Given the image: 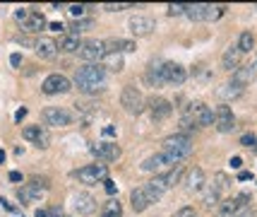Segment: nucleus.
I'll return each instance as SVG.
<instances>
[{
	"mask_svg": "<svg viewBox=\"0 0 257 217\" xmlns=\"http://www.w3.org/2000/svg\"><path fill=\"white\" fill-rule=\"evenodd\" d=\"M75 176H77L82 183L94 186V183L106 181V179H108V167H106V164H89V167H82Z\"/></svg>",
	"mask_w": 257,
	"mask_h": 217,
	"instance_id": "obj_5",
	"label": "nucleus"
},
{
	"mask_svg": "<svg viewBox=\"0 0 257 217\" xmlns=\"http://www.w3.org/2000/svg\"><path fill=\"white\" fill-rule=\"evenodd\" d=\"M10 181H22V174H20V172H10Z\"/></svg>",
	"mask_w": 257,
	"mask_h": 217,
	"instance_id": "obj_49",
	"label": "nucleus"
},
{
	"mask_svg": "<svg viewBox=\"0 0 257 217\" xmlns=\"http://www.w3.org/2000/svg\"><path fill=\"white\" fill-rule=\"evenodd\" d=\"M240 145H243V148H255V145H257V135H255V133H245V135L240 137Z\"/></svg>",
	"mask_w": 257,
	"mask_h": 217,
	"instance_id": "obj_35",
	"label": "nucleus"
},
{
	"mask_svg": "<svg viewBox=\"0 0 257 217\" xmlns=\"http://www.w3.org/2000/svg\"><path fill=\"white\" fill-rule=\"evenodd\" d=\"M125 8H130V5H127V3H118V5H115V3H106V5H103V10H108V12H120V10H125Z\"/></svg>",
	"mask_w": 257,
	"mask_h": 217,
	"instance_id": "obj_37",
	"label": "nucleus"
},
{
	"mask_svg": "<svg viewBox=\"0 0 257 217\" xmlns=\"http://www.w3.org/2000/svg\"><path fill=\"white\" fill-rule=\"evenodd\" d=\"M99 217H123V205H120L115 198H111L108 203H103Z\"/></svg>",
	"mask_w": 257,
	"mask_h": 217,
	"instance_id": "obj_27",
	"label": "nucleus"
},
{
	"mask_svg": "<svg viewBox=\"0 0 257 217\" xmlns=\"http://www.w3.org/2000/svg\"><path fill=\"white\" fill-rule=\"evenodd\" d=\"M149 111H152V118H154V121H164V118H168V116L173 114V106H171V102H166V99L154 97V99L149 102Z\"/></svg>",
	"mask_w": 257,
	"mask_h": 217,
	"instance_id": "obj_18",
	"label": "nucleus"
},
{
	"mask_svg": "<svg viewBox=\"0 0 257 217\" xmlns=\"http://www.w3.org/2000/svg\"><path fill=\"white\" fill-rule=\"evenodd\" d=\"M91 152L103 162H115L120 157V148L113 145V142H99V145H91Z\"/></svg>",
	"mask_w": 257,
	"mask_h": 217,
	"instance_id": "obj_17",
	"label": "nucleus"
},
{
	"mask_svg": "<svg viewBox=\"0 0 257 217\" xmlns=\"http://www.w3.org/2000/svg\"><path fill=\"white\" fill-rule=\"evenodd\" d=\"M250 179H252V174H250V172H240V174H238V181H250Z\"/></svg>",
	"mask_w": 257,
	"mask_h": 217,
	"instance_id": "obj_47",
	"label": "nucleus"
},
{
	"mask_svg": "<svg viewBox=\"0 0 257 217\" xmlns=\"http://www.w3.org/2000/svg\"><path fill=\"white\" fill-rule=\"evenodd\" d=\"M255 80V73H252V68L250 65H245V68H238L233 73V85H238V87H245L247 82Z\"/></svg>",
	"mask_w": 257,
	"mask_h": 217,
	"instance_id": "obj_25",
	"label": "nucleus"
},
{
	"mask_svg": "<svg viewBox=\"0 0 257 217\" xmlns=\"http://www.w3.org/2000/svg\"><path fill=\"white\" fill-rule=\"evenodd\" d=\"M164 75H166L168 85H176V87L188 80V70L183 68L180 63H166V65H164Z\"/></svg>",
	"mask_w": 257,
	"mask_h": 217,
	"instance_id": "obj_16",
	"label": "nucleus"
},
{
	"mask_svg": "<svg viewBox=\"0 0 257 217\" xmlns=\"http://www.w3.org/2000/svg\"><path fill=\"white\" fill-rule=\"evenodd\" d=\"M34 48H36V56L39 58H53L58 53V41L48 39V36H41V39L34 44Z\"/></svg>",
	"mask_w": 257,
	"mask_h": 217,
	"instance_id": "obj_22",
	"label": "nucleus"
},
{
	"mask_svg": "<svg viewBox=\"0 0 257 217\" xmlns=\"http://www.w3.org/2000/svg\"><path fill=\"white\" fill-rule=\"evenodd\" d=\"M24 116H27V106H22V109H17V111H15V121H17V123H22Z\"/></svg>",
	"mask_w": 257,
	"mask_h": 217,
	"instance_id": "obj_43",
	"label": "nucleus"
},
{
	"mask_svg": "<svg viewBox=\"0 0 257 217\" xmlns=\"http://www.w3.org/2000/svg\"><path fill=\"white\" fill-rule=\"evenodd\" d=\"M41 195H44V191H41L39 186H34L32 181L24 183L22 188H17V198H20V203H22V205H32V203H39V200H41Z\"/></svg>",
	"mask_w": 257,
	"mask_h": 217,
	"instance_id": "obj_15",
	"label": "nucleus"
},
{
	"mask_svg": "<svg viewBox=\"0 0 257 217\" xmlns=\"http://www.w3.org/2000/svg\"><path fill=\"white\" fill-rule=\"evenodd\" d=\"M204 12H207V5L204 3H197V5H188V17H190L192 22H202L204 20Z\"/></svg>",
	"mask_w": 257,
	"mask_h": 217,
	"instance_id": "obj_30",
	"label": "nucleus"
},
{
	"mask_svg": "<svg viewBox=\"0 0 257 217\" xmlns=\"http://www.w3.org/2000/svg\"><path fill=\"white\" fill-rule=\"evenodd\" d=\"M77 53L84 63H101L103 56H106V44L99 41V39H91V41H84V44L79 46Z\"/></svg>",
	"mask_w": 257,
	"mask_h": 217,
	"instance_id": "obj_4",
	"label": "nucleus"
},
{
	"mask_svg": "<svg viewBox=\"0 0 257 217\" xmlns=\"http://www.w3.org/2000/svg\"><path fill=\"white\" fill-rule=\"evenodd\" d=\"M120 104H123V109L127 114L137 116L145 109V97H142V92L137 90L135 85H125L123 92H120Z\"/></svg>",
	"mask_w": 257,
	"mask_h": 217,
	"instance_id": "obj_3",
	"label": "nucleus"
},
{
	"mask_svg": "<svg viewBox=\"0 0 257 217\" xmlns=\"http://www.w3.org/2000/svg\"><path fill=\"white\" fill-rule=\"evenodd\" d=\"M72 90V82L67 80L65 75H60V73H53V75H48L41 85V92L44 94H67V92Z\"/></svg>",
	"mask_w": 257,
	"mask_h": 217,
	"instance_id": "obj_6",
	"label": "nucleus"
},
{
	"mask_svg": "<svg viewBox=\"0 0 257 217\" xmlns=\"http://www.w3.org/2000/svg\"><path fill=\"white\" fill-rule=\"evenodd\" d=\"M10 63H12V68H20V65H22V56H20V53H12Z\"/></svg>",
	"mask_w": 257,
	"mask_h": 217,
	"instance_id": "obj_42",
	"label": "nucleus"
},
{
	"mask_svg": "<svg viewBox=\"0 0 257 217\" xmlns=\"http://www.w3.org/2000/svg\"><path fill=\"white\" fill-rule=\"evenodd\" d=\"M224 12H226L224 5H216V8H214V5H207V12H204V20H207V22H214V20H219V17H221Z\"/></svg>",
	"mask_w": 257,
	"mask_h": 217,
	"instance_id": "obj_32",
	"label": "nucleus"
},
{
	"mask_svg": "<svg viewBox=\"0 0 257 217\" xmlns=\"http://www.w3.org/2000/svg\"><path fill=\"white\" fill-rule=\"evenodd\" d=\"M183 174H185V169H183V167H173V169H171V172L168 174H161V176H154V179H152V186H154V188H157L159 193H164V191H168V188H173V186H176V183H180V179H183Z\"/></svg>",
	"mask_w": 257,
	"mask_h": 217,
	"instance_id": "obj_7",
	"label": "nucleus"
},
{
	"mask_svg": "<svg viewBox=\"0 0 257 217\" xmlns=\"http://www.w3.org/2000/svg\"><path fill=\"white\" fill-rule=\"evenodd\" d=\"M84 10H87L84 5H70V15H72V17H82Z\"/></svg>",
	"mask_w": 257,
	"mask_h": 217,
	"instance_id": "obj_38",
	"label": "nucleus"
},
{
	"mask_svg": "<svg viewBox=\"0 0 257 217\" xmlns=\"http://www.w3.org/2000/svg\"><path fill=\"white\" fill-rule=\"evenodd\" d=\"M79 34H72V32H65V34L60 36V41H58V51H65V53H75L79 51Z\"/></svg>",
	"mask_w": 257,
	"mask_h": 217,
	"instance_id": "obj_23",
	"label": "nucleus"
},
{
	"mask_svg": "<svg viewBox=\"0 0 257 217\" xmlns=\"http://www.w3.org/2000/svg\"><path fill=\"white\" fill-rule=\"evenodd\" d=\"M41 118H44L46 126H70V121H72V116L67 114L65 109H60V106H48V109H44V114H41Z\"/></svg>",
	"mask_w": 257,
	"mask_h": 217,
	"instance_id": "obj_9",
	"label": "nucleus"
},
{
	"mask_svg": "<svg viewBox=\"0 0 257 217\" xmlns=\"http://www.w3.org/2000/svg\"><path fill=\"white\" fill-rule=\"evenodd\" d=\"M48 29H51V32H63V29H65V24L63 22H51L48 24Z\"/></svg>",
	"mask_w": 257,
	"mask_h": 217,
	"instance_id": "obj_45",
	"label": "nucleus"
},
{
	"mask_svg": "<svg viewBox=\"0 0 257 217\" xmlns=\"http://www.w3.org/2000/svg\"><path fill=\"white\" fill-rule=\"evenodd\" d=\"M101 68L103 70H123V56L120 53H106L103 60H101Z\"/></svg>",
	"mask_w": 257,
	"mask_h": 217,
	"instance_id": "obj_26",
	"label": "nucleus"
},
{
	"mask_svg": "<svg viewBox=\"0 0 257 217\" xmlns=\"http://www.w3.org/2000/svg\"><path fill=\"white\" fill-rule=\"evenodd\" d=\"M250 68H252V73H255V78H257V56H255V60L250 63Z\"/></svg>",
	"mask_w": 257,
	"mask_h": 217,
	"instance_id": "obj_50",
	"label": "nucleus"
},
{
	"mask_svg": "<svg viewBox=\"0 0 257 217\" xmlns=\"http://www.w3.org/2000/svg\"><path fill=\"white\" fill-rule=\"evenodd\" d=\"M36 217H48V210H36Z\"/></svg>",
	"mask_w": 257,
	"mask_h": 217,
	"instance_id": "obj_51",
	"label": "nucleus"
},
{
	"mask_svg": "<svg viewBox=\"0 0 257 217\" xmlns=\"http://www.w3.org/2000/svg\"><path fill=\"white\" fill-rule=\"evenodd\" d=\"M103 44H106V53H120V56L137 48V44L130 41V39H108V41H103Z\"/></svg>",
	"mask_w": 257,
	"mask_h": 217,
	"instance_id": "obj_21",
	"label": "nucleus"
},
{
	"mask_svg": "<svg viewBox=\"0 0 257 217\" xmlns=\"http://www.w3.org/2000/svg\"><path fill=\"white\" fill-rule=\"evenodd\" d=\"M127 27H130V32L135 36H149L157 29V22L152 17H145V15H135V17H130Z\"/></svg>",
	"mask_w": 257,
	"mask_h": 217,
	"instance_id": "obj_11",
	"label": "nucleus"
},
{
	"mask_svg": "<svg viewBox=\"0 0 257 217\" xmlns=\"http://www.w3.org/2000/svg\"><path fill=\"white\" fill-rule=\"evenodd\" d=\"M214 126L219 133H231L235 128V118H233V111H231V106H216V111H214Z\"/></svg>",
	"mask_w": 257,
	"mask_h": 217,
	"instance_id": "obj_8",
	"label": "nucleus"
},
{
	"mask_svg": "<svg viewBox=\"0 0 257 217\" xmlns=\"http://www.w3.org/2000/svg\"><path fill=\"white\" fill-rule=\"evenodd\" d=\"M5 162V150H0V164Z\"/></svg>",
	"mask_w": 257,
	"mask_h": 217,
	"instance_id": "obj_52",
	"label": "nucleus"
},
{
	"mask_svg": "<svg viewBox=\"0 0 257 217\" xmlns=\"http://www.w3.org/2000/svg\"><path fill=\"white\" fill-rule=\"evenodd\" d=\"M103 186H106V191H108V195H115V191H118V186H115V181H111V179H106V181H103Z\"/></svg>",
	"mask_w": 257,
	"mask_h": 217,
	"instance_id": "obj_39",
	"label": "nucleus"
},
{
	"mask_svg": "<svg viewBox=\"0 0 257 217\" xmlns=\"http://www.w3.org/2000/svg\"><path fill=\"white\" fill-rule=\"evenodd\" d=\"M22 137L29 140V142H34L36 148H48V145H51V133H48V128H44V126H27L22 130Z\"/></svg>",
	"mask_w": 257,
	"mask_h": 217,
	"instance_id": "obj_10",
	"label": "nucleus"
},
{
	"mask_svg": "<svg viewBox=\"0 0 257 217\" xmlns=\"http://www.w3.org/2000/svg\"><path fill=\"white\" fill-rule=\"evenodd\" d=\"M243 207H247V195H235V198H228V200H224V203H219V207H216V217H233L238 210H243Z\"/></svg>",
	"mask_w": 257,
	"mask_h": 217,
	"instance_id": "obj_13",
	"label": "nucleus"
},
{
	"mask_svg": "<svg viewBox=\"0 0 257 217\" xmlns=\"http://www.w3.org/2000/svg\"><path fill=\"white\" fill-rule=\"evenodd\" d=\"M164 150L190 155L192 152V140H190V135H185V133H176V135H168L166 140H164Z\"/></svg>",
	"mask_w": 257,
	"mask_h": 217,
	"instance_id": "obj_12",
	"label": "nucleus"
},
{
	"mask_svg": "<svg viewBox=\"0 0 257 217\" xmlns=\"http://www.w3.org/2000/svg\"><path fill=\"white\" fill-rule=\"evenodd\" d=\"M228 164H231V169H240V167H243V160H240V157H231Z\"/></svg>",
	"mask_w": 257,
	"mask_h": 217,
	"instance_id": "obj_44",
	"label": "nucleus"
},
{
	"mask_svg": "<svg viewBox=\"0 0 257 217\" xmlns=\"http://www.w3.org/2000/svg\"><path fill=\"white\" fill-rule=\"evenodd\" d=\"M103 80H106V70L101 68V63H87V65L79 68L77 75H75V85H77L84 94H96V92H101Z\"/></svg>",
	"mask_w": 257,
	"mask_h": 217,
	"instance_id": "obj_1",
	"label": "nucleus"
},
{
	"mask_svg": "<svg viewBox=\"0 0 257 217\" xmlns=\"http://www.w3.org/2000/svg\"><path fill=\"white\" fill-rule=\"evenodd\" d=\"M164 65H166V63H161V60H152V63H149V68H147V82H149L152 87H161V85H166Z\"/></svg>",
	"mask_w": 257,
	"mask_h": 217,
	"instance_id": "obj_20",
	"label": "nucleus"
},
{
	"mask_svg": "<svg viewBox=\"0 0 257 217\" xmlns=\"http://www.w3.org/2000/svg\"><path fill=\"white\" fill-rule=\"evenodd\" d=\"M46 27H48V22H46V17L41 15V12H34V10H29V15H27V20L22 22V29H24V32H29V34H36V32H44Z\"/></svg>",
	"mask_w": 257,
	"mask_h": 217,
	"instance_id": "obj_19",
	"label": "nucleus"
},
{
	"mask_svg": "<svg viewBox=\"0 0 257 217\" xmlns=\"http://www.w3.org/2000/svg\"><path fill=\"white\" fill-rule=\"evenodd\" d=\"M243 94V87H238L233 82H226L224 87L219 90V97H224V99H235V97H240Z\"/></svg>",
	"mask_w": 257,
	"mask_h": 217,
	"instance_id": "obj_31",
	"label": "nucleus"
},
{
	"mask_svg": "<svg viewBox=\"0 0 257 217\" xmlns=\"http://www.w3.org/2000/svg\"><path fill=\"white\" fill-rule=\"evenodd\" d=\"M238 60H240V51H238V46H228L226 48L224 58H221V68L224 70H233L235 65H238Z\"/></svg>",
	"mask_w": 257,
	"mask_h": 217,
	"instance_id": "obj_24",
	"label": "nucleus"
},
{
	"mask_svg": "<svg viewBox=\"0 0 257 217\" xmlns=\"http://www.w3.org/2000/svg\"><path fill=\"white\" fill-rule=\"evenodd\" d=\"M233 217H255V210H252V207H243V210H238Z\"/></svg>",
	"mask_w": 257,
	"mask_h": 217,
	"instance_id": "obj_40",
	"label": "nucleus"
},
{
	"mask_svg": "<svg viewBox=\"0 0 257 217\" xmlns=\"http://www.w3.org/2000/svg\"><path fill=\"white\" fill-rule=\"evenodd\" d=\"M159 198H161V193H159L152 183H145V186L130 191V203H133L135 212H145L147 207L152 205V203H157Z\"/></svg>",
	"mask_w": 257,
	"mask_h": 217,
	"instance_id": "obj_2",
	"label": "nucleus"
},
{
	"mask_svg": "<svg viewBox=\"0 0 257 217\" xmlns=\"http://www.w3.org/2000/svg\"><path fill=\"white\" fill-rule=\"evenodd\" d=\"M72 207H75V212L82 217L94 215V212H96V200H94V195H89V193H79V195H75Z\"/></svg>",
	"mask_w": 257,
	"mask_h": 217,
	"instance_id": "obj_14",
	"label": "nucleus"
},
{
	"mask_svg": "<svg viewBox=\"0 0 257 217\" xmlns=\"http://www.w3.org/2000/svg\"><path fill=\"white\" fill-rule=\"evenodd\" d=\"M188 12V5L185 3H171L168 5V15L171 17H180V15H185Z\"/></svg>",
	"mask_w": 257,
	"mask_h": 217,
	"instance_id": "obj_34",
	"label": "nucleus"
},
{
	"mask_svg": "<svg viewBox=\"0 0 257 217\" xmlns=\"http://www.w3.org/2000/svg\"><path fill=\"white\" fill-rule=\"evenodd\" d=\"M94 27V20H77V22L70 27V32L72 34H79V32H87V29H91Z\"/></svg>",
	"mask_w": 257,
	"mask_h": 217,
	"instance_id": "obj_33",
	"label": "nucleus"
},
{
	"mask_svg": "<svg viewBox=\"0 0 257 217\" xmlns=\"http://www.w3.org/2000/svg\"><path fill=\"white\" fill-rule=\"evenodd\" d=\"M173 217H197V210L195 207H180L173 212Z\"/></svg>",
	"mask_w": 257,
	"mask_h": 217,
	"instance_id": "obj_36",
	"label": "nucleus"
},
{
	"mask_svg": "<svg viewBox=\"0 0 257 217\" xmlns=\"http://www.w3.org/2000/svg\"><path fill=\"white\" fill-rule=\"evenodd\" d=\"M27 15H29V10H27V8H20V10L15 12V17H17V22H24V20H27Z\"/></svg>",
	"mask_w": 257,
	"mask_h": 217,
	"instance_id": "obj_41",
	"label": "nucleus"
},
{
	"mask_svg": "<svg viewBox=\"0 0 257 217\" xmlns=\"http://www.w3.org/2000/svg\"><path fill=\"white\" fill-rule=\"evenodd\" d=\"M0 203H3V207H5V210H10V212H17V207L12 205L10 200H5V198H0Z\"/></svg>",
	"mask_w": 257,
	"mask_h": 217,
	"instance_id": "obj_46",
	"label": "nucleus"
},
{
	"mask_svg": "<svg viewBox=\"0 0 257 217\" xmlns=\"http://www.w3.org/2000/svg\"><path fill=\"white\" fill-rule=\"evenodd\" d=\"M252 44H255V39H252V32H243V34L238 36V51L240 53H250L252 51Z\"/></svg>",
	"mask_w": 257,
	"mask_h": 217,
	"instance_id": "obj_29",
	"label": "nucleus"
},
{
	"mask_svg": "<svg viewBox=\"0 0 257 217\" xmlns=\"http://www.w3.org/2000/svg\"><path fill=\"white\" fill-rule=\"evenodd\" d=\"M202 186H204V172L197 167V169H192L190 176H188V188H190V191H200Z\"/></svg>",
	"mask_w": 257,
	"mask_h": 217,
	"instance_id": "obj_28",
	"label": "nucleus"
},
{
	"mask_svg": "<svg viewBox=\"0 0 257 217\" xmlns=\"http://www.w3.org/2000/svg\"><path fill=\"white\" fill-rule=\"evenodd\" d=\"M103 135H108V137L115 135V126H106V128H103Z\"/></svg>",
	"mask_w": 257,
	"mask_h": 217,
	"instance_id": "obj_48",
	"label": "nucleus"
}]
</instances>
